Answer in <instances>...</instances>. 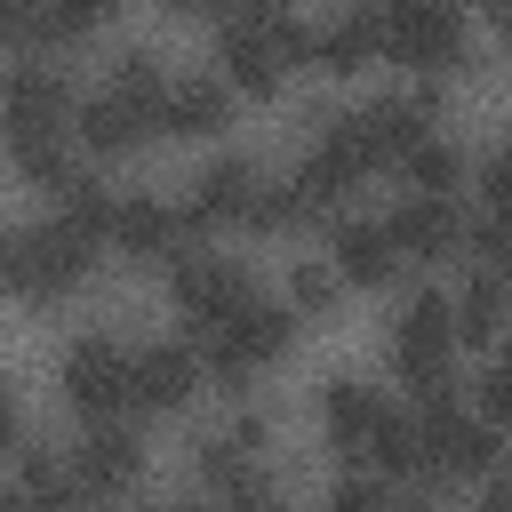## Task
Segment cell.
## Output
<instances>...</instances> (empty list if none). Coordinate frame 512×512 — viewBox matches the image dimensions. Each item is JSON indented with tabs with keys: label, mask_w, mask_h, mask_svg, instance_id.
Instances as JSON below:
<instances>
[{
	"label": "cell",
	"mask_w": 512,
	"mask_h": 512,
	"mask_svg": "<svg viewBox=\"0 0 512 512\" xmlns=\"http://www.w3.org/2000/svg\"><path fill=\"white\" fill-rule=\"evenodd\" d=\"M192 384H200V352H184V344H144L136 352V400L144 408H184Z\"/></svg>",
	"instance_id": "20"
},
{
	"label": "cell",
	"mask_w": 512,
	"mask_h": 512,
	"mask_svg": "<svg viewBox=\"0 0 512 512\" xmlns=\"http://www.w3.org/2000/svg\"><path fill=\"white\" fill-rule=\"evenodd\" d=\"M136 464H144V448H136V432H120V424H96V432L72 448V480H80V496H112V488H128Z\"/></svg>",
	"instance_id": "15"
},
{
	"label": "cell",
	"mask_w": 512,
	"mask_h": 512,
	"mask_svg": "<svg viewBox=\"0 0 512 512\" xmlns=\"http://www.w3.org/2000/svg\"><path fill=\"white\" fill-rule=\"evenodd\" d=\"M248 512H288V504H272V496H264V504H248Z\"/></svg>",
	"instance_id": "32"
},
{
	"label": "cell",
	"mask_w": 512,
	"mask_h": 512,
	"mask_svg": "<svg viewBox=\"0 0 512 512\" xmlns=\"http://www.w3.org/2000/svg\"><path fill=\"white\" fill-rule=\"evenodd\" d=\"M168 128H184V136H208V128H224V80H176L168 88Z\"/></svg>",
	"instance_id": "22"
},
{
	"label": "cell",
	"mask_w": 512,
	"mask_h": 512,
	"mask_svg": "<svg viewBox=\"0 0 512 512\" xmlns=\"http://www.w3.org/2000/svg\"><path fill=\"white\" fill-rule=\"evenodd\" d=\"M320 424H328V448L360 456V448H368V432L384 424V400H376V384H360V376H336V384L320 392Z\"/></svg>",
	"instance_id": "17"
},
{
	"label": "cell",
	"mask_w": 512,
	"mask_h": 512,
	"mask_svg": "<svg viewBox=\"0 0 512 512\" xmlns=\"http://www.w3.org/2000/svg\"><path fill=\"white\" fill-rule=\"evenodd\" d=\"M456 176H464V152H456L448 136H424V144L408 152V184H416L424 200H448V192H456Z\"/></svg>",
	"instance_id": "24"
},
{
	"label": "cell",
	"mask_w": 512,
	"mask_h": 512,
	"mask_svg": "<svg viewBox=\"0 0 512 512\" xmlns=\"http://www.w3.org/2000/svg\"><path fill=\"white\" fill-rule=\"evenodd\" d=\"M256 200H264V168L256 160H208L192 176L184 224H256Z\"/></svg>",
	"instance_id": "9"
},
{
	"label": "cell",
	"mask_w": 512,
	"mask_h": 512,
	"mask_svg": "<svg viewBox=\"0 0 512 512\" xmlns=\"http://www.w3.org/2000/svg\"><path fill=\"white\" fill-rule=\"evenodd\" d=\"M216 40H224V64H232L240 88H272L280 64H304L312 56V24L304 16H280V8H240V16H224Z\"/></svg>",
	"instance_id": "2"
},
{
	"label": "cell",
	"mask_w": 512,
	"mask_h": 512,
	"mask_svg": "<svg viewBox=\"0 0 512 512\" xmlns=\"http://www.w3.org/2000/svg\"><path fill=\"white\" fill-rule=\"evenodd\" d=\"M152 128H168V80H160V56L128 48V56H112V80L80 104V136H88V152H128Z\"/></svg>",
	"instance_id": "1"
},
{
	"label": "cell",
	"mask_w": 512,
	"mask_h": 512,
	"mask_svg": "<svg viewBox=\"0 0 512 512\" xmlns=\"http://www.w3.org/2000/svg\"><path fill=\"white\" fill-rule=\"evenodd\" d=\"M480 408H488V424H496V432L512 424V344L488 360V376H480Z\"/></svg>",
	"instance_id": "26"
},
{
	"label": "cell",
	"mask_w": 512,
	"mask_h": 512,
	"mask_svg": "<svg viewBox=\"0 0 512 512\" xmlns=\"http://www.w3.org/2000/svg\"><path fill=\"white\" fill-rule=\"evenodd\" d=\"M448 344H456V304L440 288L408 296V312L392 328V368L416 384V400H448Z\"/></svg>",
	"instance_id": "3"
},
{
	"label": "cell",
	"mask_w": 512,
	"mask_h": 512,
	"mask_svg": "<svg viewBox=\"0 0 512 512\" xmlns=\"http://www.w3.org/2000/svg\"><path fill=\"white\" fill-rule=\"evenodd\" d=\"M480 192H488V216H512V144L480 160Z\"/></svg>",
	"instance_id": "28"
},
{
	"label": "cell",
	"mask_w": 512,
	"mask_h": 512,
	"mask_svg": "<svg viewBox=\"0 0 512 512\" xmlns=\"http://www.w3.org/2000/svg\"><path fill=\"white\" fill-rule=\"evenodd\" d=\"M400 264H408V256H400L392 224H344V232H336V280H352V288H384Z\"/></svg>",
	"instance_id": "18"
},
{
	"label": "cell",
	"mask_w": 512,
	"mask_h": 512,
	"mask_svg": "<svg viewBox=\"0 0 512 512\" xmlns=\"http://www.w3.org/2000/svg\"><path fill=\"white\" fill-rule=\"evenodd\" d=\"M288 296H296L304 312H328V304H336V272H328V264H296V272H288Z\"/></svg>",
	"instance_id": "27"
},
{
	"label": "cell",
	"mask_w": 512,
	"mask_h": 512,
	"mask_svg": "<svg viewBox=\"0 0 512 512\" xmlns=\"http://www.w3.org/2000/svg\"><path fill=\"white\" fill-rule=\"evenodd\" d=\"M384 48L416 72H448L464 56V16L440 8V0H408V8H384Z\"/></svg>",
	"instance_id": "7"
},
{
	"label": "cell",
	"mask_w": 512,
	"mask_h": 512,
	"mask_svg": "<svg viewBox=\"0 0 512 512\" xmlns=\"http://www.w3.org/2000/svg\"><path fill=\"white\" fill-rule=\"evenodd\" d=\"M56 216H64L72 232H88V240H96V232H112V224H120V200H112V184H104V176H72V184L56 192Z\"/></svg>",
	"instance_id": "21"
},
{
	"label": "cell",
	"mask_w": 512,
	"mask_h": 512,
	"mask_svg": "<svg viewBox=\"0 0 512 512\" xmlns=\"http://www.w3.org/2000/svg\"><path fill=\"white\" fill-rule=\"evenodd\" d=\"M256 448H264V416H240V424H224L216 440H200V480H208V488H224L240 512H248V504H264Z\"/></svg>",
	"instance_id": "11"
},
{
	"label": "cell",
	"mask_w": 512,
	"mask_h": 512,
	"mask_svg": "<svg viewBox=\"0 0 512 512\" xmlns=\"http://www.w3.org/2000/svg\"><path fill=\"white\" fill-rule=\"evenodd\" d=\"M328 512H400V504L384 496V480H336V496H328Z\"/></svg>",
	"instance_id": "29"
},
{
	"label": "cell",
	"mask_w": 512,
	"mask_h": 512,
	"mask_svg": "<svg viewBox=\"0 0 512 512\" xmlns=\"http://www.w3.org/2000/svg\"><path fill=\"white\" fill-rule=\"evenodd\" d=\"M496 32H504V40H512V0H504V8H496Z\"/></svg>",
	"instance_id": "31"
},
{
	"label": "cell",
	"mask_w": 512,
	"mask_h": 512,
	"mask_svg": "<svg viewBox=\"0 0 512 512\" xmlns=\"http://www.w3.org/2000/svg\"><path fill=\"white\" fill-rule=\"evenodd\" d=\"M184 208H168V200H152V192H128L120 200V224H112V240L128 248V256H184Z\"/></svg>",
	"instance_id": "16"
},
{
	"label": "cell",
	"mask_w": 512,
	"mask_h": 512,
	"mask_svg": "<svg viewBox=\"0 0 512 512\" xmlns=\"http://www.w3.org/2000/svg\"><path fill=\"white\" fill-rule=\"evenodd\" d=\"M80 272H88V232H72L64 216H40V224L8 232V280H16V296H56Z\"/></svg>",
	"instance_id": "4"
},
{
	"label": "cell",
	"mask_w": 512,
	"mask_h": 512,
	"mask_svg": "<svg viewBox=\"0 0 512 512\" xmlns=\"http://www.w3.org/2000/svg\"><path fill=\"white\" fill-rule=\"evenodd\" d=\"M496 320H504V280L488 272V280H472V288L456 296V336L488 344V336H496Z\"/></svg>",
	"instance_id": "25"
},
{
	"label": "cell",
	"mask_w": 512,
	"mask_h": 512,
	"mask_svg": "<svg viewBox=\"0 0 512 512\" xmlns=\"http://www.w3.org/2000/svg\"><path fill=\"white\" fill-rule=\"evenodd\" d=\"M352 120H360V136H368L376 160H408V152L432 136V96H376V104H360Z\"/></svg>",
	"instance_id": "13"
},
{
	"label": "cell",
	"mask_w": 512,
	"mask_h": 512,
	"mask_svg": "<svg viewBox=\"0 0 512 512\" xmlns=\"http://www.w3.org/2000/svg\"><path fill=\"white\" fill-rule=\"evenodd\" d=\"M8 512H48V504H40V496H24V488H16V496H8Z\"/></svg>",
	"instance_id": "30"
},
{
	"label": "cell",
	"mask_w": 512,
	"mask_h": 512,
	"mask_svg": "<svg viewBox=\"0 0 512 512\" xmlns=\"http://www.w3.org/2000/svg\"><path fill=\"white\" fill-rule=\"evenodd\" d=\"M176 304H184V320H192L200 336H216L232 312H248V304H256V288H248V272H240L232 256L184 248V256H176Z\"/></svg>",
	"instance_id": "6"
},
{
	"label": "cell",
	"mask_w": 512,
	"mask_h": 512,
	"mask_svg": "<svg viewBox=\"0 0 512 512\" xmlns=\"http://www.w3.org/2000/svg\"><path fill=\"white\" fill-rule=\"evenodd\" d=\"M8 136L24 144V136H64V80L40 64V56H24L16 72H8Z\"/></svg>",
	"instance_id": "12"
},
{
	"label": "cell",
	"mask_w": 512,
	"mask_h": 512,
	"mask_svg": "<svg viewBox=\"0 0 512 512\" xmlns=\"http://www.w3.org/2000/svg\"><path fill=\"white\" fill-rule=\"evenodd\" d=\"M288 328H296V320H288L280 304H264V296H256L248 312H232V320L208 336V368H216L224 384H240L248 368H264V360H280V352H288Z\"/></svg>",
	"instance_id": "8"
},
{
	"label": "cell",
	"mask_w": 512,
	"mask_h": 512,
	"mask_svg": "<svg viewBox=\"0 0 512 512\" xmlns=\"http://www.w3.org/2000/svg\"><path fill=\"white\" fill-rule=\"evenodd\" d=\"M408 512H440V504H408Z\"/></svg>",
	"instance_id": "34"
},
{
	"label": "cell",
	"mask_w": 512,
	"mask_h": 512,
	"mask_svg": "<svg viewBox=\"0 0 512 512\" xmlns=\"http://www.w3.org/2000/svg\"><path fill=\"white\" fill-rule=\"evenodd\" d=\"M376 48H384V8H352V16L312 24V56H320L328 72H360Z\"/></svg>",
	"instance_id": "19"
},
{
	"label": "cell",
	"mask_w": 512,
	"mask_h": 512,
	"mask_svg": "<svg viewBox=\"0 0 512 512\" xmlns=\"http://www.w3.org/2000/svg\"><path fill=\"white\" fill-rule=\"evenodd\" d=\"M360 456H368L376 472H416V464H424V424H416V416H392V408H384V424L368 432V448H360Z\"/></svg>",
	"instance_id": "23"
},
{
	"label": "cell",
	"mask_w": 512,
	"mask_h": 512,
	"mask_svg": "<svg viewBox=\"0 0 512 512\" xmlns=\"http://www.w3.org/2000/svg\"><path fill=\"white\" fill-rule=\"evenodd\" d=\"M64 400L88 416V424H112L128 400H136V360L112 344V336H80L64 352Z\"/></svg>",
	"instance_id": "5"
},
{
	"label": "cell",
	"mask_w": 512,
	"mask_h": 512,
	"mask_svg": "<svg viewBox=\"0 0 512 512\" xmlns=\"http://www.w3.org/2000/svg\"><path fill=\"white\" fill-rule=\"evenodd\" d=\"M496 280H504V288H512V264H496Z\"/></svg>",
	"instance_id": "33"
},
{
	"label": "cell",
	"mask_w": 512,
	"mask_h": 512,
	"mask_svg": "<svg viewBox=\"0 0 512 512\" xmlns=\"http://www.w3.org/2000/svg\"><path fill=\"white\" fill-rule=\"evenodd\" d=\"M416 424H424V464L432 472H488L496 464V424H472L448 400H424Z\"/></svg>",
	"instance_id": "10"
},
{
	"label": "cell",
	"mask_w": 512,
	"mask_h": 512,
	"mask_svg": "<svg viewBox=\"0 0 512 512\" xmlns=\"http://www.w3.org/2000/svg\"><path fill=\"white\" fill-rule=\"evenodd\" d=\"M392 240H400V256H416V264H432V256H448L456 240H464V216H456V200H424V192H408L392 216Z\"/></svg>",
	"instance_id": "14"
}]
</instances>
